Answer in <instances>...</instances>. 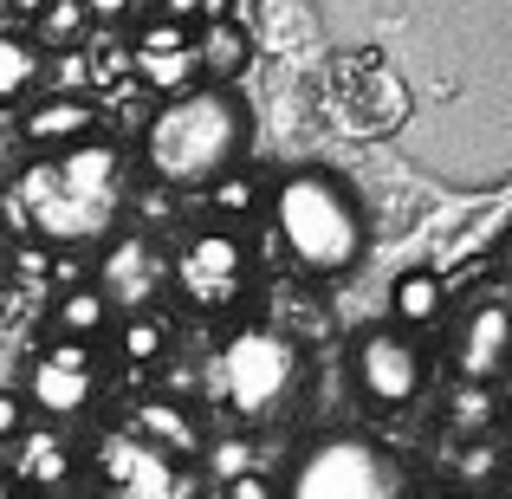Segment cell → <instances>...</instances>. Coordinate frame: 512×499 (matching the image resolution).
Segmentation results:
<instances>
[{
    "mask_svg": "<svg viewBox=\"0 0 512 499\" xmlns=\"http://www.w3.org/2000/svg\"><path fill=\"white\" fill-rule=\"evenodd\" d=\"M130 435L137 441H150L156 454H169V461H201V422H195V409L188 402H175V396H143L137 409H130Z\"/></svg>",
    "mask_w": 512,
    "mask_h": 499,
    "instance_id": "obj_17",
    "label": "cell"
},
{
    "mask_svg": "<svg viewBox=\"0 0 512 499\" xmlns=\"http://www.w3.org/2000/svg\"><path fill=\"white\" fill-rule=\"evenodd\" d=\"M111 337H117V357L130 363V370H156V363L169 357V344H175V325L163 312H124V318H111Z\"/></svg>",
    "mask_w": 512,
    "mask_h": 499,
    "instance_id": "obj_21",
    "label": "cell"
},
{
    "mask_svg": "<svg viewBox=\"0 0 512 499\" xmlns=\"http://www.w3.org/2000/svg\"><path fill=\"white\" fill-rule=\"evenodd\" d=\"M188 59H195V72L208 78L214 91H227L253 65V33L240 20H214V26H201V33H188Z\"/></svg>",
    "mask_w": 512,
    "mask_h": 499,
    "instance_id": "obj_18",
    "label": "cell"
},
{
    "mask_svg": "<svg viewBox=\"0 0 512 499\" xmlns=\"http://www.w3.org/2000/svg\"><path fill=\"white\" fill-rule=\"evenodd\" d=\"M20 137L33 150H72V143L98 137V104L78 98V91H52V98H33L20 111Z\"/></svg>",
    "mask_w": 512,
    "mask_h": 499,
    "instance_id": "obj_14",
    "label": "cell"
},
{
    "mask_svg": "<svg viewBox=\"0 0 512 499\" xmlns=\"http://www.w3.org/2000/svg\"><path fill=\"white\" fill-rule=\"evenodd\" d=\"M20 435H26V402L13 396V389H0V448L20 441Z\"/></svg>",
    "mask_w": 512,
    "mask_h": 499,
    "instance_id": "obj_27",
    "label": "cell"
},
{
    "mask_svg": "<svg viewBox=\"0 0 512 499\" xmlns=\"http://www.w3.org/2000/svg\"><path fill=\"white\" fill-rule=\"evenodd\" d=\"M7 7H13V13H26V20H39V13H46L52 0H7Z\"/></svg>",
    "mask_w": 512,
    "mask_h": 499,
    "instance_id": "obj_33",
    "label": "cell"
},
{
    "mask_svg": "<svg viewBox=\"0 0 512 499\" xmlns=\"http://www.w3.org/2000/svg\"><path fill=\"white\" fill-rule=\"evenodd\" d=\"M195 20L214 26V20H240V0H195Z\"/></svg>",
    "mask_w": 512,
    "mask_h": 499,
    "instance_id": "obj_31",
    "label": "cell"
},
{
    "mask_svg": "<svg viewBox=\"0 0 512 499\" xmlns=\"http://www.w3.org/2000/svg\"><path fill=\"white\" fill-rule=\"evenodd\" d=\"M428 499H467V493H428Z\"/></svg>",
    "mask_w": 512,
    "mask_h": 499,
    "instance_id": "obj_35",
    "label": "cell"
},
{
    "mask_svg": "<svg viewBox=\"0 0 512 499\" xmlns=\"http://www.w3.org/2000/svg\"><path fill=\"white\" fill-rule=\"evenodd\" d=\"M130 72L143 78L150 91H188V78H195V59H188V26L175 20H150L137 33V46H130Z\"/></svg>",
    "mask_w": 512,
    "mask_h": 499,
    "instance_id": "obj_16",
    "label": "cell"
},
{
    "mask_svg": "<svg viewBox=\"0 0 512 499\" xmlns=\"http://www.w3.org/2000/svg\"><path fill=\"white\" fill-rule=\"evenodd\" d=\"M402 111H409V91H402V78L389 72L383 52H357V59L338 65V117H344V130L376 137V130H396Z\"/></svg>",
    "mask_w": 512,
    "mask_h": 499,
    "instance_id": "obj_10",
    "label": "cell"
},
{
    "mask_svg": "<svg viewBox=\"0 0 512 499\" xmlns=\"http://www.w3.org/2000/svg\"><path fill=\"white\" fill-rule=\"evenodd\" d=\"M214 474H221V480L247 474V448H240V441H221V448H214Z\"/></svg>",
    "mask_w": 512,
    "mask_h": 499,
    "instance_id": "obj_30",
    "label": "cell"
},
{
    "mask_svg": "<svg viewBox=\"0 0 512 499\" xmlns=\"http://www.w3.org/2000/svg\"><path fill=\"white\" fill-rule=\"evenodd\" d=\"M46 169H52V182H59L65 195H78V201H117V182H124V150H117V143H104V137H85V143H72V150H59Z\"/></svg>",
    "mask_w": 512,
    "mask_h": 499,
    "instance_id": "obj_15",
    "label": "cell"
},
{
    "mask_svg": "<svg viewBox=\"0 0 512 499\" xmlns=\"http://www.w3.org/2000/svg\"><path fill=\"white\" fill-rule=\"evenodd\" d=\"M163 20H175V26L195 20V0H163Z\"/></svg>",
    "mask_w": 512,
    "mask_h": 499,
    "instance_id": "obj_32",
    "label": "cell"
},
{
    "mask_svg": "<svg viewBox=\"0 0 512 499\" xmlns=\"http://www.w3.org/2000/svg\"><path fill=\"white\" fill-rule=\"evenodd\" d=\"M13 208H20V227L46 247H98V240H117V201H78L52 182L46 163H33L13 188Z\"/></svg>",
    "mask_w": 512,
    "mask_h": 499,
    "instance_id": "obj_6",
    "label": "cell"
},
{
    "mask_svg": "<svg viewBox=\"0 0 512 499\" xmlns=\"http://www.w3.org/2000/svg\"><path fill=\"white\" fill-rule=\"evenodd\" d=\"M279 499H409V474L383 441L357 435V428H331L292 454Z\"/></svg>",
    "mask_w": 512,
    "mask_h": 499,
    "instance_id": "obj_4",
    "label": "cell"
},
{
    "mask_svg": "<svg viewBox=\"0 0 512 499\" xmlns=\"http://www.w3.org/2000/svg\"><path fill=\"white\" fill-rule=\"evenodd\" d=\"M20 402L39 409L46 422H78V415L98 402V350L65 344V337L39 344L33 363H26V396Z\"/></svg>",
    "mask_w": 512,
    "mask_h": 499,
    "instance_id": "obj_8",
    "label": "cell"
},
{
    "mask_svg": "<svg viewBox=\"0 0 512 499\" xmlns=\"http://www.w3.org/2000/svg\"><path fill=\"white\" fill-rule=\"evenodd\" d=\"M273 227L305 279H338L370 247V221H363L357 188L331 169H292L273 188Z\"/></svg>",
    "mask_w": 512,
    "mask_h": 499,
    "instance_id": "obj_2",
    "label": "cell"
},
{
    "mask_svg": "<svg viewBox=\"0 0 512 499\" xmlns=\"http://www.w3.org/2000/svg\"><path fill=\"white\" fill-rule=\"evenodd\" d=\"M493 474H500V448H493L487 435L467 441V448L454 454V480H461V493H467V499L487 493V487H493Z\"/></svg>",
    "mask_w": 512,
    "mask_h": 499,
    "instance_id": "obj_24",
    "label": "cell"
},
{
    "mask_svg": "<svg viewBox=\"0 0 512 499\" xmlns=\"http://www.w3.org/2000/svg\"><path fill=\"white\" fill-rule=\"evenodd\" d=\"M78 7H85V20H98V26H117L130 7H137V0H78Z\"/></svg>",
    "mask_w": 512,
    "mask_h": 499,
    "instance_id": "obj_29",
    "label": "cell"
},
{
    "mask_svg": "<svg viewBox=\"0 0 512 499\" xmlns=\"http://www.w3.org/2000/svg\"><path fill=\"white\" fill-rule=\"evenodd\" d=\"M350 376H357V389L376 402V409H409L415 396H422L428 383V357L422 344H409L402 331L376 325L357 337V350H350Z\"/></svg>",
    "mask_w": 512,
    "mask_h": 499,
    "instance_id": "obj_9",
    "label": "cell"
},
{
    "mask_svg": "<svg viewBox=\"0 0 512 499\" xmlns=\"http://www.w3.org/2000/svg\"><path fill=\"white\" fill-rule=\"evenodd\" d=\"M441 312H448V279L435 266H402L389 279V331H428Z\"/></svg>",
    "mask_w": 512,
    "mask_h": 499,
    "instance_id": "obj_19",
    "label": "cell"
},
{
    "mask_svg": "<svg viewBox=\"0 0 512 499\" xmlns=\"http://www.w3.org/2000/svg\"><path fill=\"white\" fill-rule=\"evenodd\" d=\"M111 299H104L91 279H78V286L59 292V305H52V337H65V344H98L104 331H111Z\"/></svg>",
    "mask_w": 512,
    "mask_h": 499,
    "instance_id": "obj_20",
    "label": "cell"
},
{
    "mask_svg": "<svg viewBox=\"0 0 512 499\" xmlns=\"http://www.w3.org/2000/svg\"><path fill=\"white\" fill-rule=\"evenodd\" d=\"M506 350H512V318L500 299H480L474 312H461V331H454L448 344V363L461 383L474 389H493L506 376Z\"/></svg>",
    "mask_w": 512,
    "mask_h": 499,
    "instance_id": "obj_11",
    "label": "cell"
},
{
    "mask_svg": "<svg viewBox=\"0 0 512 499\" xmlns=\"http://www.w3.org/2000/svg\"><path fill=\"white\" fill-rule=\"evenodd\" d=\"M247 137H253V124H247L234 91L195 85V91H175L163 111L150 117L143 163H150V175L163 188H214L221 175L240 169Z\"/></svg>",
    "mask_w": 512,
    "mask_h": 499,
    "instance_id": "obj_1",
    "label": "cell"
},
{
    "mask_svg": "<svg viewBox=\"0 0 512 499\" xmlns=\"http://www.w3.org/2000/svg\"><path fill=\"white\" fill-rule=\"evenodd\" d=\"M39 46L20 33H0V104H26L39 91Z\"/></svg>",
    "mask_w": 512,
    "mask_h": 499,
    "instance_id": "obj_22",
    "label": "cell"
},
{
    "mask_svg": "<svg viewBox=\"0 0 512 499\" xmlns=\"http://www.w3.org/2000/svg\"><path fill=\"white\" fill-rule=\"evenodd\" d=\"M299 376H305V357L286 331L273 325H240L234 337L221 344L214 357V396L234 422H279L299 396Z\"/></svg>",
    "mask_w": 512,
    "mask_h": 499,
    "instance_id": "obj_3",
    "label": "cell"
},
{
    "mask_svg": "<svg viewBox=\"0 0 512 499\" xmlns=\"http://www.w3.org/2000/svg\"><path fill=\"white\" fill-rule=\"evenodd\" d=\"M208 195H214V208H221V214H247L253 188H247V182H234V175H221V182H214Z\"/></svg>",
    "mask_w": 512,
    "mask_h": 499,
    "instance_id": "obj_28",
    "label": "cell"
},
{
    "mask_svg": "<svg viewBox=\"0 0 512 499\" xmlns=\"http://www.w3.org/2000/svg\"><path fill=\"white\" fill-rule=\"evenodd\" d=\"M448 422H454V435H487L493 396H487V389H474V383H461V389H454V402H448Z\"/></svg>",
    "mask_w": 512,
    "mask_h": 499,
    "instance_id": "obj_25",
    "label": "cell"
},
{
    "mask_svg": "<svg viewBox=\"0 0 512 499\" xmlns=\"http://www.w3.org/2000/svg\"><path fill=\"white\" fill-rule=\"evenodd\" d=\"M91 480L104 499H195V474L137 441L130 428H104L91 441Z\"/></svg>",
    "mask_w": 512,
    "mask_h": 499,
    "instance_id": "obj_7",
    "label": "cell"
},
{
    "mask_svg": "<svg viewBox=\"0 0 512 499\" xmlns=\"http://www.w3.org/2000/svg\"><path fill=\"white\" fill-rule=\"evenodd\" d=\"M163 279H169L163 253H156L143 234H124V240H111V253L98 260V279H91V286L111 299V312H143Z\"/></svg>",
    "mask_w": 512,
    "mask_h": 499,
    "instance_id": "obj_12",
    "label": "cell"
},
{
    "mask_svg": "<svg viewBox=\"0 0 512 499\" xmlns=\"http://www.w3.org/2000/svg\"><path fill=\"white\" fill-rule=\"evenodd\" d=\"M85 26L91 20H85V7H78V0H52V7L33 20V46L39 52H72L78 39H85Z\"/></svg>",
    "mask_w": 512,
    "mask_h": 499,
    "instance_id": "obj_23",
    "label": "cell"
},
{
    "mask_svg": "<svg viewBox=\"0 0 512 499\" xmlns=\"http://www.w3.org/2000/svg\"><path fill=\"white\" fill-rule=\"evenodd\" d=\"M0 499H20V493H13V480H7V467H0Z\"/></svg>",
    "mask_w": 512,
    "mask_h": 499,
    "instance_id": "obj_34",
    "label": "cell"
},
{
    "mask_svg": "<svg viewBox=\"0 0 512 499\" xmlns=\"http://www.w3.org/2000/svg\"><path fill=\"white\" fill-rule=\"evenodd\" d=\"M0 467H7L13 493H26V499H59L78 480V454L65 448L59 435H39V428H26L20 441H7V461Z\"/></svg>",
    "mask_w": 512,
    "mask_h": 499,
    "instance_id": "obj_13",
    "label": "cell"
},
{
    "mask_svg": "<svg viewBox=\"0 0 512 499\" xmlns=\"http://www.w3.org/2000/svg\"><path fill=\"white\" fill-rule=\"evenodd\" d=\"M169 279L195 312H208V318L234 312V305L247 299V286H253V253H247V240H240L234 227H201V234H188L182 247H175Z\"/></svg>",
    "mask_w": 512,
    "mask_h": 499,
    "instance_id": "obj_5",
    "label": "cell"
},
{
    "mask_svg": "<svg viewBox=\"0 0 512 499\" xmlns=\"http://www.w3.org/2000/svg\"><path fill=\"white\" fill-rule=\"evenodd\" d=\"M0 286H7V253H0Z\"/></svg>",
    "mask_w": 512,
    "mask_h": 499,
    "instance_id": "obj_36",
    "label": "cell"
},
{
    "mask_svg": "<svg viewBox=\"0 0 512 499\" xmlns=\"http://www.w3.org/2000/svg\"><path fill=\"white\" fill-rule=\"evenodd\" d=\"M221 499H279V480H266V474H234V480H221Z\"/></svg>",
    "mask_w": 512,
    "mask_h": 499,
    "instance_id": "obj_26",
    "label": "cell"
}]
</instances>
